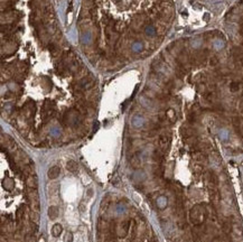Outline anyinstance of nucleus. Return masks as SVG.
Segmentation results:
<instances>
[{
  "label": "nucleus",
  "instance_id": "1",
  "mask_svg": "<svg viewBox=\"0 0 243 242\" xmlns=\"http://www.w3.org/2000/svg\"><path fill=\"white\" fill-rule=\"evenodd\" d=\"M27 195V200L29 202L30 207L32 209L34 212H39V206H40V203H39V195L37 190L35 188H29V190L26 192Z\"/></svg>",
  "mask_w": 243,
  "mask_h": 242
},
{
  "label": "nucleus",
  "instance_id": "2",
  "mask_svg": "<svg viewBox=\"0 0 243 242\" xmlns=\"http://www.w3.org/2000/svg\"><path fill=\"white\" fill-rule=\"evenodd\" d=\"M169 144H170V136L167 132H164L159 136L158 138V149L166 154V151L168 149Z\"/></svg>",
  "mask_w": 243,
  "mask_h": 242
},
{
  "label": "nucleus",
  "instance_id": "3",
  "mask_svg": "<svg viewBox=\"0 0 243 242\" xmlns=\"http://www.w3.org/2000/svg\"><path fill=\"white\" fill-rule=\"evenodd\" d=\"M129 229H130V222L128 221V220L121 222L120 224H119V226H118V229H117L118 236H120V238H124V236L128 234V232H129Z\"/></svg>",
  "mask_w": 243,
  "mask_h": 242
},
{
  "label": "nucleus",
  "instance_id": "4",
  "mask_svg": "<svg viewBox=\"0 0 243 242\" xmlns=\"http://www.w3.org/2000/svg\"><path fill=\"white\" fill-rule=\"evenodd\" d=\"M21 112H23L25 118L30 119L32 117V115H34V112H35V105H34V103L32 102H27L26 104L23 107Z\"/></svg>",
  "mask_w": 243,
  "mask_h": 242
},
{
  "label": "nucleus",
  "instance_id": "5",
  "mask_svg": "<svg viewBox=\"0 0 243 242\" xmlns=\"http://www.w3.org/2000/svg\"><path fill=\"white\" fill-rule=\"evenodd\" d=\"M25 183H26L28 188H35V190H37V187H38L37 177H36L35 175H32V174L26 175V177H25Z\"/></svg>",
  "mask_w": 243,
  "mask_h": 242
},
{
  "label": "nucleus",
  "instance_id": "6",
  "mask_svg": "<svg viewBox=\"0 0 243 242\" xmlns=\"http://www.w3.org/2000/svg\"><path fill=\"white\" fill-rule=\"evenodd\" d=\"M59 174H61V168L59 166H52L47 172V176L49 180H55L59 176Z\"/></svg>",
  "mask_w": 243,
  "mask_h": 242
},
{
  "label": "nucleus",
  "instance_id": "7",
  "mask_svg": "<svg viewBox=\"0 0 243 242\" xmlns=\"http://www.w3.org/2000/svg\"><path fill=\"white\" fill-rule=\"evenodd\" d=\"M130 165H131V167H133V168H139L140 167V165H141V159H140L138 153L132 155V157L130 159Z\"/></svg>",
  "mask_w": 243,
  "mask_h": 242
},
{
  "label": "nucleus",
  "instance_id": "8",
  "mask_svg": "<svg viewBox=\"0 0 243 242\" xmlns=\"http://www.w3.org/2000/svg\"><path fill=\"white\" fill-rule=\"evenodd\" d=\"M26 211L27 209L25 207V206H20V207H18L16 211V216H17V220L18 221H21V220H24V217L26 216Z\"/></svg>",
  "mask_w": 243,
  "mask_h": 242
},
{
  "label": "nucleus",
  "instance_id": "9",
  "mask_svg": "<svg viewBox=\"0 0 243 242\" xmlns=\"http://www.w3.org/2000/svg\"><path fill=\"white\" fill-rule=\"evenodd\" d=\"M63 232V226L59 224V223H56V224H54L52 228V234L53 236H55V238H57V236H59V234Z\"/></svg>",
  "mask_w": 243,
  "mask_h": 242
},
{
  "label": "nucleus",
  "instance_id": "10",
  "mask_svg": "<svg viewBox=\"0 0 243 242\" xmlns=\"http://www.w3.org/2000/svg\"><path fill=\"white\" fill-rule=\"evenodd\" d=\"M66 168H67L71 173H76L78 169V165L75 161H68L66 164Z\"/></svg>",
  "mask_w": 243,
  "mask_h": 242
},
{
  "label": "nucleus",
  "instance_id": "11",
  "mask_svg": "<svg viewBox=\"0 0 243 242\" xmlns=\"http://www.w3.org/2000/svg\"><path fill=\"white\" fill-rule=\"evenodd\" d=\"M59 209L56 206H51L48 209V216L51 220H55L59 216Z\"/></svg>",
  "mask_w": 243,
  "mask_h": 242
},
{
  "label": "nucleus",
  "instance_id": "12",
  "mask_svg": "<svg viewBox=\"0 0 243 242\" xmlns=\"http://www.w3.org/2000/svg\"><path fill=\"white\" fill-rule=\"evenodd\" d=\"M2 186L6 188V190H13V180H10V178H7V180H3L2 183Z\"/></svg>",
  "mask_w": 243,
  "mask_h": 242
},
{
  "label": "nucleus",
  "instance_id": "13",
  "mask_svg": "<svg viewBox=\"0 0 243 242\" xmlns=\"http://www.w3.org/2000/svg\"><path fill=\"white\" fill-rule=\"evenodd\" d=\"M48 49L52 56H56L59 55V48H57V46L55 44H48Z\"/></svg>",
  "mask_w": 243,
  "mask_h": 242
},
{
  "label": "nucleus",
  "instance_id": "14",
  "mask_svg": "<svg viewBox=\"0 0 243 242\" xmlns=\"http://www.w3.org/2000/svg\"><path fill=\"white\" fill-rule=\"evenodd\" d=\"M64 242H73V234H72V232H67L65 234Z\"/></svg>",
  "mask_w": 243,
  "mask_h": 242
},
{
  "label": "nucleus",
  "instance_id": "15",
  "mask_svg": "<svg viewBox=\"0 0 243 242\" xmlns=\"http://www.w3.org/2000/svg\"><path fill=\"white\" fill-rule=\"evenodd\" d=\"M38 242H45V238H44V236H40L39 240H38Z\"/></svg>",
  "mask_w": 243,
  "mask_h": 242
}]
</instances>
